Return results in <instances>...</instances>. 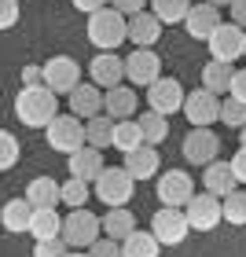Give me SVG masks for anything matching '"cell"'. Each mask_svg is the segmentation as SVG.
I'll return each mask as SVG.
<instances>
[{"mask_svg":"<svg viewBox=\"0 0 246 257\" xmlns=\"http://www.w3.org/2000/svg\"><path fill=\"white\" fill-rule=\"evenodd\" d=\"M59 110V96L48 85H22L15 96V118L26 128H44Z\"/></svg>","mask_w":246,"mask_h":257,"instance_id":"cell-1","label":"cell"},{"mask_svg":"<svg viewBox=\"0 0 246 257\" xmlns=\"http://www.w3.org/2000/svg\"><path fill=\"white\" fill-rule=\"evenodd\" d=\"M88 41H92V48H99V52H114L125 41V15L110 4L88 11Z\"/></svg>","mask_w":246,"mask_h":257,"instance_id":"cell-2","label":"cell"},{"mask_svg":"<svg viewBox=\"0 0 246 257\" xmlns=\"http://www.w3.org/2000/svg\"><path fill=\"white\" fill-rule=\"evenodd\" d=\"M92 188H96V198L103 206H125L129 198H133V191H136V180L129 177L121 166H114V169L103 166L96 177H92Z\"/></svg>","mask_w":246,"mask_h":257,"instance_id":"cell-3","label":"cell"},{"mask_svg":"<svg viewBox=\"0 0 246 257\" xmlns=\"http://www.w3.org/2000/svg\"><path fill=\"white\" fill-rule=\"evenodd\" d=\"M59 235H63V242H66L70 250H85L88 242L99 235V217L92 213V209H85V206H74V209L63 217Z\"/></svg>","mask_w":246,"mask_h":257,"instance_id":"cell-4","label":"cell"},{"mask_svg":"<svg viewBox=\"0 0 246 257\" xmlns=\"http://www.w3.org/2000/svg\"><path fill=\"white\" fill-rule=\"evenodd\" d=\"M180 209H184L187 228H191V231H213V228L220 224V198L209 195L206 188H202V191H191Z\"/></svg>","mask_w":246,"mask_h":257,"instance_id":"cell-5","label":"cell"},{"mask_svg":"<svg viewBox=\"0 0 246 257\" xmlns=\"http://www.w3.org/2000/svg\"><path fill=\"white\" fill-rule=\"evenodd\" d=\"M206 41H209V55H213V59L235 63V59L246 55V33L235 22H217V26L206 33Z\"/></svg>","mask_w":246,"mask_h":257,"instance_id":"cell-6","label":"cell"},{"mask_svg":"<svg viewBox=\"0 0 246 257\" xmlns=\"http://www.w3.org/2000/svg\"><path fill=\"white\" fill-rule=\"evenodd\" d=\"M151 235H155L162 246H180V242L191 235L184 209L180 206H162V209H155V217H151Z\"/></svg>","mask_w":246,"mask_h":257,"instance_id":"cell-7","label":"cell"},{"mask_svg":"<svg viewBox=\"0 0 246 257\" xmlns=\"http://www.w3.org/2000/svg\"><path fill=\"white\" fill-rule=\"evenodd\" d=\"M44 136H48V147L59 151V155H70L74 147L85 144V133H81V118H74V114H52V121L44 125Z\"/></svg>","mask_w":246,"mask_h":257,"instance_id":"cell-8","label":"cell"},{"mask_svg":"<svg viewBox=\"0 0 246 257\" xmlns=\"http://www.w3.org/2000/svg\"><path fill=\"white\" fill-rule=\"evenodd\" d=\"M77 81H81V66H77V59H70V55H52V59L41 66V85H48L55 96H66Z\"/></svg>","mask_w":246,"mask_h":257,"instance_id":"cell-9","label":"cell"},{"mask_svg":"<svg viewBox=\"0 0 246 257\" xmlns=\"http://www.w3.org/2000/svg\"><path fill=\"white\" fill-rule=\"evenodd\" d=\"M180 103H184V85L177 77H155L147 85V110H158V114H180Z\"/></svg>","mask_w":246,"mask_h":257,"instance_id":"cell-10","label":"cell"},{"mask_svg":"<svg viewBox=\"0 0 246 257\" xmlns=\"http://www.w3.org/2000/svg\"><path fill=\"white\" fill-rule=\"evenodd\" d=\"M220 151V140L209 125H191V133L184 136V158L191 162V166H206V162H213Z\"/></svg>","mask_w":246,"mask_h":257,"instance_id":"cell-11","label":"cell"},{"mask_svg":"<svg viewBox=\"0 0 246 257\" xmlns=\"http://www.w3.org/2000/svg\"><path fill=\"white\" fill-rule=\"evenodd\" d=\"M180 110H184V118L191 121V125H213L217 121V110H220V96H213L209 88L184 92Z\"/></svg>","mask_w":246,"mask_h":257,"instance_id":"cell-12","label":"cell"},{"mask_svg":"<svg viewBox=\"0 0 246 257\" xmlns=\"http://www.w3.org/2000/svg\"><path fill=\"white\" fill-rule=\"evenodd\" d=\"M125 81L129 85H140V88H147L151 81H155L162 74V59L155 55V48H136L133 55H125Z\"/></svg>","mask_w":246,"mask_h":257,"instance_id":"cell-13","label":"cell"},{"mask_svg":"<svg viewBox=\"0 0 246 257\" xmlns=\"http://www.w3.org/2000/svg\"><path fill=\"white\" fill-rule=\"evenodd\" d=\"M162 37V22L151 15L147 8L133 11V15H125V41H133L136 48H155Z\"/></svg>","mask_w":246,"mask_h":257,"instance_id":"cell-14","label":"cell"},{"mask_svg":"<svg viewBox=\"0 0 246 257\" xmlns=\"http://www.w3.org/2000/svg\"><path fill=\"white\" fill-rule=\"evenodd\" d=\"M191 191H195V177L187 169H169V173L158 177V202L162 206H184Z\"/></svg>","mask_w":246,"mask_h":257,"instance_id":"cell-15","label":"cell"},{"mask_svg":"<svg viewBox=\"0 0 246 257\" xmlns=\"http://www.w3.org/2000/svg\"><path fill=\"white\" fill-rule=\"evenodd\" d=\"M88 81H92V85H99V88L121 85V81H125V63H121V55H118V52H99V55H92V63H88Z\"/></svg>","mask_w":246,"mask_h":257,"instance_id":"cell-16","label":"cell"},{"mask_svg":"<svg viewBox=\"0 0 246 257\" xmlns=\"http://www.w3.org/2000/svg\"><path fill=\"white\" fill-rule=\"evenodd\" d=\"M133 180H151L155 173L162 169V158H158V151L155 144H136V147H129L125 151V166H121Z\"/></svg>","mask_w":246,"mask_h":257,"instance_id":"cell-17","label":"cell"},{"mask_svg":"<svg viewBox=\"0 0 246 257\" xmlns=\"http://www.w3.org/2000/svg\"><path fill=\"white\" fill-rule=\"evenodd\" d=\"M66 103H70V114H74V118H92V114H99L103 110V92H99V85H85V81H77L74 88L66 92Z\"/></svg>","mask_w":246,"mask_h":257,"instance_id":"cell-18","label":"cell"},{"mask_svg":"<svg viewBox=\"0 0 246 257\" xmlns=\"http://www.w3.org/2000/svg\"><path fill=\"white\" fill-rule=\"evenodd\" d=\"M220 22V8H213L209 0H198V4L187 8V15H184V30L191 33L195 41H206V33L213 30Z\"/></svg>","mask_w":246,"mask_h":257,"instance_id":"cell-19","label":"cell"},{"mask_svg":"<svg viewBox=\"0 0 246 257\" xmlns=\"http://www.w3.org/2000/svg\"><path fill=\"white\" fill-rule=\"evenodd\" d=\"M66 158H70V177H81V180H88V184H92V177L103 169V151L92 147V144L74 147Z\"/></svg>","mask_w":246,"mask_h":257,"instance_id":"cell-20","label":"cell"},{"mask_svg":"<svg viewBox=\"0 0 246 257\" xmlns=\"http://www.w3.org/2000/svg\"><path fill=\"white\" fill-rule=\"evenodd\" d=\"M136 103H140L136 92L125 88V81H121V85H110L107 92H103V114H110V118H133Z\"/></svg>","mask_w":246,"mask_h":257,"instance_id":"cell-21","label":"cell"},{"mask_svg":"<svg viewBox=\"0 0 246 257\" xmlns=\"http://www.w3.org/2000/svg\"><path fill=\"white\" fill-rule=\"evenodd\" d=\"M202 188L209 191V195H228V191H235L239 188V180L231 177V169H228V162H206V177H202Z\"/></svg>","mask_w":246,"mask_h":257,"instance_id":"cell-22","label":"cell"},{"mask_svg":"<svg viewBox=\"0 0 246 257\" xmlns=\"http://www.w3.org/2000/svg\"><path fill=\"white\" fill-rule=\"evenodd\" d=\"M133 228H136V217H133V209H125V206H107V213L99 217V231L110 235V239H118V242Z\"/></svg>","mask_w":246,"mask_h":257,"instance_id":"cell-23","label":"cell"},{"mask_svg":"<svg viewBox=\"0 0 246 257\" xmlns=\"http://www.w3.org/2000/svg\"><path fill=\"white\" fill-rule=\"evenodd\" d=\"M59 228H63V217H59V209H55V206H33L30 224H26V231H33V239L59 235Z\"/></svg>","mask_w":246,"mask_h":257,"instance_id":"cell-24","label":"cell"},{"mask_svg":"<svg viewBox=\"0 0 246 257\" xmlns=\"http://www.w3.org/2000/svg\"><path fill=\"white\" fill-rule=\"evenodd\" d=\"M110 125H114V118L110 114H92V118H85L81 121V133H85V144H92V147H99V151H107L110 147Z\"/></svg>","mask_w":246,"mask_h":257,"instance_id":"cell-25","label":"cell"},{"mask_svg":"<svg viewBox=\"0 0 246 257\" xmlns=\"http://www.w3.org/2000/svg\"><path fill=\"white\" fill-rule=\"evenodd\" d=\"M26 198L30 206H59V180H52V177H33L26 184Z\"/></svg>","mask_w":246,"mask_h":257,"instance_id":"cell-26","label":"cell"},{"mask_svg":"<svg viewBox=\"0 0 246 257\" xmlns=\"http://www.w3.org/2000/svg\"><path fill=\"white\" fill-rule=\"evenodd\" d=\"M30 213H33V206L26 202V198H8L4 206H0V224H4L8 231H26L30 224Z\"/></svg>","mask_w":246,"mask_h":257,"instance_id":"cell-27","label":"cell"},{"mask_svg":"<svg viewBox=\"0 0 246 257\" xmlns=\"http://www.w3.org/2000/svg\"><path fill=\"white\" fill-rule=\"evenodd\" d=\"M158 250H162V242L151 235V231L133 228L129 235H121V253H125V257H155Z\"/></svg>","mask_w":246,"mask_h":257,"instance_id":"cell-28","label":"cell"},{"mask_svg":"<svg viewBox=\"0 0 246 257\" xmlns=\"http://www.w3.org/2000/svg\"><path fill=\"white\" fill-rule=\"evenodd\" d=\"M231 63H224V59H209L206 66H202V88H209L213 96H224L228 92V81H231Z\"/></svg>","mask_w":246,"mask_h":257,"instance_id":"cell-29","label":"cell"},{"mask_svg":"<svg viewBox=\"0 0 246 257\" xmlns=\"http://www.w3.org/2000/svg\"><path fill=\"white\" fill-rule=\"evenodd\" d=\"M136 144H144L136 118H114V125H110V147H118L121 155H125V151L136 147Z\"/></svg>","mask_w":246,"mask_h":257,"instance_id":"cell-30","label":"cell"},{"mask_svg":"<svg viewBox=\"0 0 246 257\" xmlns=\"http://www.w3.org/2000/svg\"><path fill=\"white\" fill-rule=\"evenodd\" d=\"M220 220H228V224H235V228L246 224V195H242V184H239L235 191L220 195Z\"/></svg>","mask_w":246,"mask_h":257,"instance_id":"cell-31","label":"cell"},{"mask_svg":"<svg viewBox=\"0 0 246 257\" xmlns=\"http://www.w3.org/2000/svg\"><path fill=\"white\" fill-rule=\"evenodd\" d=\"M140 125V136H144V144H162V140L169 136V118L158 110H147L144 118H136Z\"/></svg>","mask_w":246,"mask_h":257,"instance_id":"cell-32","label":"cell"},{"mask_svg":"<svg viewBox=\"0 0 246 257\" xmlns=\"http://www.w3.org/2000/svg\"><path fill=\"white\" fill-rule=\"evenodd\" d=\"M187 8H191V0H151V15H155L162 26H177V22H184Z\"/></svg>","mask_w":246,"mask_h":257,"instance_id":"cell-33","label":"cell"},{"mask_svg":"<svg viewBox=\"0 0 246 257\" xmlns=\"http://www.w3.org/2000/svg\"><path fill=\"white\" fill-rule=\"evenodd\" d=\"M59 202L63 206H85L88 202V180H81V177H70V180H63L59 184Z\"/></svg>","mask_w":246,"mask_h":257,"instance_id":"cell-34","label":"cell"},{"mask_svg":"<svg viewBox=\"0 0 246 257\" xmlns=\"http://www.w3.org/2000/svg\"><path fill=\"white\" fill-rule=\"evenodd\" d=\"M217 121H224V125H231V128H242V121H246V103L242 99H220V110H217Z\"/></svg>","mask_w":246,"mask_h":257,"instance_id":"cell-35","label":"cell"},{"mask_svg":"<svg viewBox=\"0 0 246 257\" xmlns=\"http://www.w3.org/2000/svg\"><path fill=\"white\" fill-rule=\"evenodd\" d=\"M19 155H22V147H19L15 133H8V128H0V173L15 166V162H19Z\"/></svg>","mask_w":246,"mask_h":257,"instance_id":"cell-36","label":"cell"},{"mask_svg":"<svg viewBox=\"0 0 246 257\" xmlns=\"http://www.w3.org/2000/svg\"><path fill=\"white\" fill-rule=\"evenodd\" d=\"M85 250H88L92 257H114V253H121V242H118V239H110V235H103V231H99V235L92 239Z\"/></svg>","mask_w":246,"mask_h":257,"instance_id":"cell-37","label":"cell"},{"mask_svg":"<svg viewBox=\"0 0 246 257\" xmlns=\"http://www.w3.org/2000/svg\"><path fill=\"white\" fill-rule=\"evenodd\" d=\"M33 253L37 257H63V253H70V246L63 242V235H48V239H37Z\"/></svg>","mask_w":246,"mask_h":257,"instance_id":"cell-38","label":"cell"},{"mask_svg":"<svg viewBox=\"0 0 246 257\" xmlns=\"http://www.w3.org/2000/svg\"><path fill=\"white\" fill-rule=\"evenodd\" d=\"M19 19H22V8H19V0H0V30H11V26H19Z\"/></svg>","mask_w":246,"mask_h":257,"instance_id":"cell-39","label":"cell"},{"mask_svg":"<svg viewBox=\"0 0 246 257\" xmlns=\"http://www.w3.org/2000/svg\"><path fill=\"white\" fill-rule=\"evenodd\" d=\"M228 96L246 103V74H242V70H231V81H228Z\"/></svg>","mask_w":246,"mask_h":257,"instance_id":"cell-40","label":"cell"},{"mask_svg":"<svg viewBox=\"0 0 246 257\" xmlns=\"http://www.w3.org/2000/svg\"><path fill=\"white\" fill-rule=\"evenodd\" d=\"M228 169H231V177H235L239 184L246 180V147H239L235 155H231V162H228Z\"/></svg>","mask_w":246,"mask_h":257,"instance_id":"cell-41","label":"cell"},{"mask_svg":"<svg viewBox=\"0 0 246 257\" xmlns=\"http://www.w3.org/2000/svg\"><path fill=\"white\" fill-rule=\"evenodd\" d=\"M110 8H118L121 15H133V11H140V8H147V0H107Z\"/></svg>","mask_w":246,"mask_h":257,"instance_id":"cell-42","label":"cell"},{"mask_svg":"<svg viewBox=\"0 0 246 257\" xmlns=\"http://www.w3.org/2000/svg\"><path fill=\"white\" fill-rule=\"evenodd\" d=\"M228 8H231V22L242 26L246 22V0H228Z\"/></svg>","mask_w":246,"mask_h":257,"instance_id":"cell-43","label":"cell"},{"mask_svg":"<svg viewBox=\"0 0 246 257\" xmlns=\"http://www.w3.org/2000/svg\"><path fill=\"white\" fill-rule=\"evenodd\" d=\"M22 85H41V66H22Z\"/></svg>","mask_w":246,"mask_h":257,"instance_id":"cell-44","label":"cell"},{"mask_svg":"<svg viewBox=\"0 0 246 257\" xmlns=\"http://www.w3.org/2000/svg\"><path fill=\"white\" fill-rule=\"evenodd\" d=\"M103 4H107V0H74V8L85 11V15H88V11H96V8H103Z\"/></svg>","mask_w":246,"mask_h":257,"instance_id":"cell-45","label":"cell"},{"mask_svg":"<svg viewBox=\"0 0 246 257\" xmlns=\"http://www.w3.org/2000/svg\"><path fill=\"white\" fill-rule=\"evenodd\" d=\"M209 4H213V8H228V0H209Z\"/></svg>","mask_w":246,"mask_h":257,"instance_id":"cell-46","label":"cell"}]
</instances>
